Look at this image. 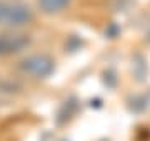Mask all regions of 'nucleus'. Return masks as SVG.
Masks as SVG:
<instances>
[{
    "label": "nucleus",
    "instance_id": "20e7f679",
    "mask_svg": "<svg viewBox=\"0 0 150 141\" xmlns=\"http://www.w3.org/2000/svg\"><path fill=\"white\" fill-rule=\"evenodd\" d=\"M72 0H37V8L40 13L48 17L60 15L70 7Z\"/></svg>",
    "mask_w": 150,
    "mask_h": 141
},
{
    "label": "nucleus",
    "instance_id": "f03ea898",
    "mask_svg": "<svg viewBox=\"0 0 150 141\" xmlns=\"http://www.w3.org/2000/svg\"><path fill=\"white\" fill-rule=\"evenodd\" d=\"M18 70L30 78L43 80L55 71V60L47 53H32L18 61Z\"/></svg>",
    "mask_w": 150,
    "mask_h": 141
},
{
    "label": "nucleus",
    "instance_id": "f257e3e1",
    "mask_svg": "<svg viewBox=\"0 0 150 141\" xmlns=\"http://www.w3.org/2000/svg\"><path fill=\"white\" fill-rule=\"evenodd\" d=\"M35 20V12L22 0H0V28L20 30Z\"/></svg>",
    "mask_w": 150,
    "mask_h": 141
},
{
    "label": "nucleus",
    "instance_id": "7ed1b4c3",
    "mask_svg": "<svg viewBox=\"0 0 150 141\" xmlns=\"http://www.w3.org/2000/svg\"><path fill=\"white\" fill-rule=\"evenodd\" d=\"M32 43L30 35L20 30H4L0 32V57H10L20 53Z\"/></svg>",
    "mask_w": 150,
    "mask_h": 141
}]
</instances>
